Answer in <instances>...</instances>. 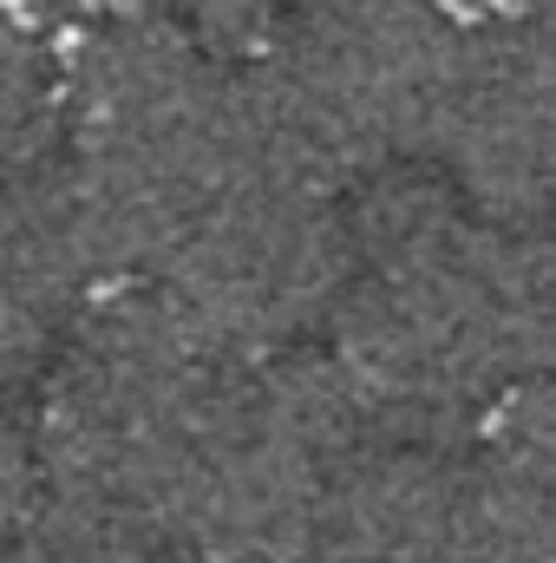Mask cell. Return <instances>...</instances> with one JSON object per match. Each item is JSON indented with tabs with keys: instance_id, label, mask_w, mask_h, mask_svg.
Segmentation results:
<instances>
[{
	"instance_id": "cell-7",
	"label": "cell",
	"mask_w": 556,
	"mask_h": 563,
	"mask_svg": "<svg viewBox=\"0 0 556 563\" xmlns=\"http://www.w3.org/2000/svg\"><path fill=\"white\" fill-rule=\"evenodd\" d=\"M432 164L504 230L556 210V0L465 26Z\"/></svg>"
},
{
	"instance_id": "cell-4",
	"label": "cell",
	"mask_w": 556,
	"mask_h": 563,
	"mask_svg": "<svg viewBox=\"0 0 556 563\" xmlns=\"http://www.w3.org/2000/svg\"><path fill=\"white\" fill-rule=\"evenodd\" d=\"M243 92V151L157 288L230 361H269L327 334L341 308L354 263V190L269 119L249 73Z\"/></svg>"
},
{
	"instance_id": "cell-1",
	"label": "cell",
	"mask_w": 556,
	"mask_h": 563,
	"mask_svg": "<svg viewBox=\"0 0 556 563\" xmlns=\"http://www.w3.org/2000/svg\"><path fill=\"white\" fill-rule=\"evenodd\" d=\"M327 354L387 439L458 445L531 380L511 230L478 217L438 164H400L354 190V263Z\"/></svg>"
},
{
	"instance_id": "cell-12",
	"label": "cell",
	"mask_w": 556,
	"mask_h": 563,
	"mask_svg": "<svg viewBox=\"0 0 556 563\" xmlns=\"http://www.w3.org/2000/svg\"><path fill=\"white\" fill-rule=\"evenodd\" d=\"M458 13H471V20H491V13H504V7H524V0H452Z\"/></svg>"
},
{
	"instance_id": "cell-6",
	"label": "cell",
	"mask_w": 556,
	"mask_h": 563,
	"mask_svg": "<svg viewBox=\"0 0 556 563\" xmlns=\"http://www.w3.org/2000/svg\"><path fill=\"white\" fill-rule=\"evenodd\" d=\"M387 432L327 347L236 361L177 511L190 563H301L341 472Z\"/></svg>"
},
{
	"instance_id": "cell-3",
	"label": "cell",
	"mask_w": 556,
	"mask_h": 563,
	"mask_svg": "<svg viewBox=\"0 0 556 563\" xmlns=\"http://www.w3.org/2000/svg\"><path fill=\"white\" fill-rule=\"evenodd\" d=\"M53 46L59 157L99 295L157 282L243 151V66L164 7H105Z\"/></svg>"
},
{
	"instance_id": "cell-10",
	"label": "cell",
	"mask_w": 556,
	"mask_h": 563,
	"mask_svg": "<svg viewBox=\"0 0 556 563\" xmlns=\"http://www.w3.org/2000/svg\"><path fill=\"white\" fill-rule=\"evenodd\" d=\"M511 295H518V334L531 380L556 374V210L511 230Z\"/></svg>"
},
{
	"instance_id": "cell-13",
	"label": "cell",
	"mask_w": 556,
	"mask_h": 563,
	"mask_svg": "<svg viewBox=\"0 0 556 563\" xmlns=\"http://www.w3.org/2000/svg\"><path fill=\"white\" fill-rule=\"evenodd\" d=\"M164 563H190V558H164Z\"/></svg>"
},
{
	"instance_id": "cell-11",
	"label": "cell",
	"mask_w": 556,
	"mask_h": 563,
	"mask_svg": "<svg viewBox=\"0 0 556 563\" xmlns=\"http://www.w3.org/2000/svg\"><path fill=\"white\" fill-rule=\"evenodd\" d=\"M7 563H157V558H144L132 544H112L99 531L26 511V518H7Z\"/></svg>"
},
{
	"instance_id": "cell-2",
	"label": "cell",
	"mask_w": 556,
	"mask_h": 563,
	"mask_svg": "<svg viewBox=\"0 0 556 563\" xmlns=\"http://www.w3.org/2000/svg\"><path fill=\"white\" fill-rule=\"evenodd\" d=\"M230 367L157 282L92 295L13 426L7 518L40 511L164 563Z\"/></svg>"
},
{
	"instance_id": "cell-8",
	"label": "cell",
	"mask_w": 556,
	"mask_h": 563,
	"mask_svg": "<svg viewBox=\"0 0 556 563\" xmlns=\"http://www.w3.org/2000/svg\"><path fill=\"white\" fill-rule=\"evenodd\" d=\"M301 563H485L465 452L413 439L367 445L327 492Z\"/></svg>"
},
{
	"instance_id": "cell-9",
	"label": "cell",
	"mask_w": 556,
	"mask_h": 563,
	"mask_svg": "<svg viewBox=\"0 0 556 563\" xmlns=\"http://www.w3.org/2000/svg\"><path fill=\"white\" fill-rule=\"evenodd\" d=\"M485 563H556V374L518 380L465 439Z\"/></svg>"
},
{
	"instance_id": "cell-5",
	"label": "cell",
	"mask_w": 556,
	"mask_h": 563,
	"mask_svg": "<svg viewBox=\"0 0 556 563\" xmlns=\"http://www.w3.org/2000/svg\"><path fill=\"white\" fill-rule=\"evenodd\" d=\"M458 46L452 0H281L243 73L281 132L360 190L432 164Z\"/></svg>"
}]
</instances>
